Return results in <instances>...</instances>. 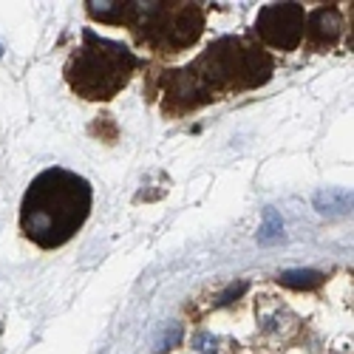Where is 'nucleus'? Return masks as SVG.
Segmentation results:
<instances>
[{"label": "nucleus", "instance_id": "1", "mask_svg": "<svg viewBox=\"0 0 354 354\" xmlns=\"http://www.w3.org/2000/svg\"><path fill=\"white\" fill-rule=\"evenodd\" d=\"M275 71L270 51L252 37H221L165 80V111L182 116L213 100L267 85Z\"/></svg>", "mask_w": 354, "mask_h": 354}, {"label": "nucleus", "instance_id": "2", "mask_svg": "<svg viewBox=\"0 0 354 354\" xmlns=\"http://www.w3.org/2000/svg\"><path fill=\"white\" fill-rule=\"evenodd\" d=\"M94 190L88 179L66 167L35 176L20 204V230L40 250H60L91 216Z\"/></svg>", "mask_w": 354, "mask_h": 354}, {"label": "nucleus", "instance_id": "3", "mask_svg": "<svg viewBox=\"0 0 354 354\" xmlns=\"http://www.w3.org/2000/svg\"><path fill=\"white\" fill-rule=\"evenodd\" d=\"M88 15L105 23H125L159 54H179L204 32L201 3H85Z\"/></svg>", "mask_w": 354, "mask_h": 354}, {"label": "nucleus", "instance_id": "4", "mask_svg": "<svg viewBox=\"0 0 354 354\" xmlns=\"http://www.w3.org/2000/svg\"><path fill=\"white\" fill-rule=\"evenodd\" d=\"M139 68V57L120 40L100 37L85 28L80 46L66 63V80L71 91L91 102H108L131 82Z\"/></svg>", "mask_w": 354, "mask_h": 354}, {"label": "nucleus", "instance_id": "5", "mask_svg": "<svg viewBox=\"0 0 354 354\" xmlns=\"http://www.w3.org/2000/svg\"><path fill=\"white\" fill-rule=\"evenodd\" d=\"M306 9L301 3H272L255 17V35L275 51H295L304 43Z\"/></svg>", "mask_w": 354, "mask_h": 354}, {"label": "nucleus", "instance_id": "6", "mask_svg": "<svg viewBox=\"0 0 354 354\" xmlns=\"http://www.w3.org/2000/svg\"><path fill=\"white\" fill-rule=\"evenodd\" d=\"M340 32H343V17H340V12L335 6L317 9V12L306 15L304 35H306V40H309L312 48H320V51L323 48H332L337 43Z\"/></svg>", "mask_w": 354, "mask_h": 354}, {"label": "nucleus", "instance_id": "7", "mask_svg": "<svg viewBox=\"0 0 354 354\" xmlns=\"http://www.w3.org/2000/svg\"><path fill=\"white\" fill-rule=\"evenodd\" d=\"M261 329H263V335L283 337L286 329H295V317L289 312H281V309H263L261 312Z\"/></svg>", "mask_w": 354, "mask_h": 354}, {"label": "nucleus", "instance_id": "8", "mask_svg": "<svg viewBox=\"0 0 354 354\" xmlns=\"http://www.w3.org/2000/svg\"><path fill=\"white\" fill-rule=\"evenodd\" d=\"M278 281L283 286H292V289H312V286H320L323 275L315 270H289V272H281Z\"/></svg>", "mask_w": 354, "mask_h": 354}, {"label": "nucleus", "instance_id": "9", "mask_svg": "<svg viewBox=\"0 0 354 354\" xmlns=\"http://www.w3.org/2000/svg\"><path fill=\"white\" fill-rule=\"evenodd\" d=\"M193 354H221V337L210 332H198L193 337Z\"/></svg>", "mask_w": 354, "mask_h": 354}, {"label": "nucleus", "instance_id": "10", "mask_svg": "<svg viewBox=\"0 0 354 354\" xmlns=\"http://www.w3.org/2000/svg\"><path fill=\"white\" fill-rule=\"evenodd\" d=\"M272 230H281V221L275 218V213H267V227H263V232H261V241H270L275 235Z\"/></svg>", "mask_w": 354, "mask_h": 354}]
</instances>
